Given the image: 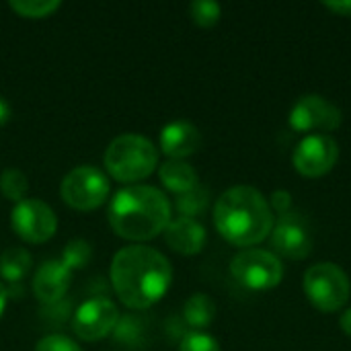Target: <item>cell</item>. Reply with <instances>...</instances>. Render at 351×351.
<instances>
[{"mask_svg":"<svg viewBox=\"0 0 351 351\" xmlns=\"http://www.w3.org/2000/svg\"><path fill=\"white\" fill-rule=\"evenodd\" d=\"M111 284L128 308L144 311L156 304L171 288L173 269L169 259L152 247L134 245L115 253Z\"/></svg>","mask_w":351,"mask_h":351,"instance_id":"6da1fadb","label":"cell"},{"mask_svg":"<svg viewBox=\"0 0 351 351\" xmlns=\"http://www.w3.org/2000/svg\"><path fill=\"white\" fill-rule=\"evenodd\" d=\"M214 224L230 245L253 247L271 234L274 214L259 189L237 185L218 197L214 206Z\"/></svg>","mask_w":351,"mask_h":351,"instance_id":"7a4b0ae2","label":"cell"},{"mask_svg":"<svg viewBox=\"0 0 351 351\" xmlns=\"http://www.w3.org/2000/svg\"><path fill=\"white\" fill-rule=\"evenodd\" d=\"M171 220V202L150 185L125 187L109 204V224L125 241H150L165 232Z\"/></svg>","mask_w":351,"mask_h":351,"instance_id":"3957f363","label":"cell"},{"mask_svg":"<svg viewBox=\"0 0 351 351\" xmlns=\"http://www.w3.org/2000/svg\"><path fill=\"white\" fill-rule=\"evenodd\" d=\"M156 165L158 150L148 138L138 134L117 136L105 152L107 173L119 183L142 181L154 173Z\"/></svg>","mask_w":351,"mask_h":351,"instance_id":"277c9868","label":"cell"},{"mask_svg":"<svg viewBox=\"0 0 351 351\" xmlns=\"http://www.w3.org/2000/svg\"><path fill=\"white\" fill-rule=\"evenodd\" d=\"M302 288H304V294L308 296V300L321 313L341 311L348 304L351 294L348 274L331 261L317 263V265L308 267L304 274Z\"/></svg>","mask_w":351,"mask_h":351,"instance_id":"5b68a950","label":"cell"},{"mask_svg":"<svg viewBox=\"0 0 351 351\" xmlns=\"http://www.w3.org/2000/svg\"><path fill=\"white\" fill-rule=\"evenodd\" d=\"M232 278L255 292L274 290L284 278V265L278 255L265 249H245L230 261Z\"/></svg>","mask_w":351,"mask_h":351,"instance_id":"8992f818","label":"cell"},{"mask_svg":"<svg viewBox=\"0 0 351 351\" xmlns=\"http://www.w3.org/2000/svg\"><path fill=\"white\" fill-rule=\"evenodd\" d=\"M111 185L103 171L95 167L72 169L60 187L62 199L78 212H93L109 197Z\"/></svg>","mask_w":351,"mask_h":351,"instance_id":"52a82bcc","label":"cell"},{"mask_svg":"<svg viewBox=\"0 0 351 351\" xmlns=\"http://www.w3.org/2000/svg\"><path fill=\"white\" fill-rule=\"evenodd\" d=\"M12 230L25 241L33 245H41L56 234L58 220L53 210L39 199H23L14 204L10 212Z\"/></svg>","mask_w":351,"mask_h":351,"instance_id":"ba28073f","label":"cell"},{"mask_svg":"<svg viewBox=\"0 0 351 351\" xmlns=\"http://www.w3.org/2000/svg\"><path fill=\"white\" fill-rule=\"evenodd\" d=\"M337 158H339V146L327 134L306 136L304 140L298 142V146L292 154V162H294L296 171L308 179L327 175L337 165Z\"/></svg>","mask_w":351,"mask_h":351,"instance_id":"9c48e42d","label":"cell"},{"mask_svg":"<svg viewBox=\"0 0 351 351\" xmlns=\"http://www.w3.org/2000/svg\"><path fill=\"white\" fill-rule=\"evenodd\" d=\"M290 125L296 132H333L341 125V109L321 95L300 97L290 111Z\"/></svg>","mask_w":351,"mask_h":351,"instance_id":"30bf717a","label":"cell"},{"mask_svg":"<svg viewBox=\"0 0 351 351\" xmlns=\"http://www.w3.org/2000/svg\"><path fill=\"white\" fill-rule=\"evenodd\" d=\"M119 321L117 306L107 298H93L78 306L72 327L82 341H99L107 337Z\"/></svg>","mask_w":351,"mask_h":351,"instance_id":"8fae6325","label":"cell"},{"mask_svg":"<svg viewBox=\"0 0 351 351\" xmlns=\"http://www.w3.org/2000/svg\"><path fill=\"white\" fill-rule=\"evenodd\" d=\"M269 237H271L274 255L300 261L306 259L313 251V237L304 226V222L294 214L282 216V220L274 226Z\"/></svg>","mask_w":351,"mask_h":351,"instance_id":"7c38bea8","label":"cell"},{"mask_svg":"<svg viewBox=\"0 0 351 351\" xmlns=\"http://www.w3.org/2000/svg\"><path fill=\"white\" fill-rule=\"evenodd\" d=\"M72 271L58 259L45 261L39 265L33 278V294L39 302L51 304L58 302L70 288Z\"/></svg>","mask_w":351,"mask_h":351,"instance_id":"4fadbf2b","label":"cell"},{"mask_svg":"<svg viewBox=\"0 0 351 351\" xmlns=\"http://www.w3.org/2000/svg\"><path fill=\"white\" fill-rule=\"evenodd\" d=\"M199 146H202V134L189 121H173L165 125L160 132V150L171 160H183L185 156L195 154Z\"/></svg>","mask_w":351,"mask_h":351,"instance_id":"5bb4252c","label":"cell"},{"mask_svg":"<svg viewBox=\"0 0 351 351\" xmlns=\"http://www.w3.org/2000/svg\"><path fill=\"white\" fill-rule=\"evenodd\" d=\"M206 228L193 218H175L165 228L167 245L181 255H197L206 245Z\"/></svg>","mask_w":351,"mask_h":351,"instance_id":"9a60e30c","label":"cell"},{"mask_svg":"<svg viewBox=\"0 0 351 351\" xmlns=\"http://www.w3.org/2000/svg\"><path fill=\"white\" fill-rule=\"evenodd\" d=\"M158 177H160V183L177 195L187 193L199 185L197 171L185 160H167L165 165H160Z\"/></svg>","mask_w":351,"mask_h":351,"instance_id":"2e32d148","label":"cell"},{"mask_svg":"<svg viewBox=\"0 0 351 351\" xmlns=\"http://www.w3.org/2000/svg\"><path fill=\"white\" fill-rule=\"evenodd\" d=\"M31 269V255L21 247H10L0 255V276L8 284H19Z\"/></svg>","mask_w":351,"mask_h":351,"instance_id":"e0dca14e","label":"cell"},{"mask_svg":"<svg viewBox=\"0 0 351 351\" xmlns=\"http://www.w3.org/2000/svg\"><path fill=\"white\" fill-rule=\"evenodd\" d=\"M183 317L191 329H206L216 317V304L208 294H193L183 306Z\"/></svg>","mask_w":351,"mask_h":351,"instance_id":"ac0fdd59","label":"cell"},{"mask_svg":"<svg viewBox=\"0 0 351 351\" xmlns=\"http://www.w3.org/2000/svg\"><path fill=\"white\" fill-rule=\"evenodd\" d=\"M208 202H210V191L204 185H197L191 191L177 195L175 208L181 214V218H193L195 220L197 216H202L206 212Z\"/></svg>","mask_w":351,"mask_h":351,"instance_id":"d6986e66","label":"cell"},{"mask_svg":"<svg viewBox=\"0 0 351 351\" xmlns=\"http://www.w3.org/2000/svg\"><path fill=\"white\" fill-rule=\"evenodd\" d=\"M0 191L10 202H23L29 191V181L25 173H21L19 169H6L0 175Z\"/></svg>","mask_w":351,"mask_h":351,"instance_id":"ffe728a7","label":"cell"},{"mask_svg":"<svg viewBox=\"0 0 351 351\" xmlns=\"http://www.w3.org/2000/svg\"><path fill=\"white\" fill-rule=\"evenodd\" d=\"M10 8L25 19H43L60 8V0H10Z\"/></svg>","mask_w":351,"mask_h":351,"instance_id":"44dd1931","label":"cell"},{"mask_svg":"<svg viewBox=\"0 0 351 351\" xmlns=\"http://www.w3.org/2000/svg\"><path fill=\"white\" fill-rule=\"evenodd\" d=\"M90 257H93L90 245H88L86 241H82V239H74V241H70V243L66 245V249H64L60 261H62L70 271H74V269L86 267V265L90 263Z\"/></svg>","mask_w":351,"mask_h":351,"instance_id":"7402d4cb","label":"cell"},{"mask_svg":"<svg viewBox=\"0 0 351 351\" xmlns=\"http://www.w3.org/2000/svg\"><path fill=\"white\" fill-rule=\"evenodd\" d=\"M189 14H191V21L204 29L208 27H214L220 16H222V6L214 0H195L189 4Z\"/></svg>","mask_w":351,"mask_h":351,"instance_id":"603a6c76","label":"cell"},{"mask_svg":"<svg viewBox=\"0 0 351 351\" xmlns=\"http://www.w3.org/2000/svg\"><path fill=\"white\" fill-rule=\"evenodd\" d=\"M179 351H220L218 341L202 331H191L183 337Z\"/></svg>","mask_w":351,"mask_h":351,"instance_id":"cb8c5ba5","label":"cell"},{"mask_svg":"<svg viewBox=\"0 0 351 351\" xmlns=\"http://www.w3.org/2000/svg\"><path fill=\"white\" fill-rule=\"evenodd\" d=\"M35 351H82V350H80V346H78L74 339H70V337H66V335H47V337H43V339L37 343Z\"/></svg>","mask_w":351,"mask_h":351,"instance_id":"d4e9b609","label":"cell"},{"mask_svg":"<svg viewBox=\"0 0 351 351\" xmlns=\"http://www.w3.org/2000/svg\"><path fill=\"white\" fill-rule=\"evenodd\" d=\"M271 208H274L278 214H282V216L292 214V195H290L286 189L274 191V195H271Z\"/></svg>","mask_w":351,"mask_h":351,"instance_id":"484cf974","label":"cell"},{"mask_svg":"<svg viewBox=\"0 0 351 351\" xmlns=\"http://www.w3.org/2000/svg\"><path fill=\"white\" fill-rule=\"evenodd\" d=\"M323 6L339 16H351V0H337V2L327 0V2H323Z\"/></svg>","mask_w":351,"mask_h":351,"instance_id":"4316f807","label":"cell"},{"mask_svg":"<svg viewBox=\"0 0 351 351\" xmlns=\"http://www.w3.org/2000/svg\"><path fill=\"white\" fill-rule=\"evenodd\" d=\"M339 327H341V331H343L348 337H351V308L341 313V317H339Z\"/></svg>","mask_w":351,"mask_h":351,"instance_id":"83f0119b","label":"cell"},{"mask_svg":"<svg viewBox=\"0 0 351 351\" xmlns=\"http://www.w3.org/2000/svg\"><path fill=\"white\" fill-rule=\"evenodd\" d=\"M8 119H10V105L6 103L4 97H0V128L6 125Z\"/></svg>","mask_w":351,"mask_h":351,"instance_id":"f1b7e54d","label":"cell"},{"mask_svg":"<svg viewBox=\"0 0 351 351\" xmlns=\"http://www.w3.org/2000/svg\"><path fill=\"white\" fill-rule=\"evenodd\" d=\"M6 300H8V290H6V286L0 282V317H2V313H4V308H6Z\"/></svg>","mask_w":351,"mask_h":351,"instance_id":"f546056e","label":"cell"}]
</instances>
